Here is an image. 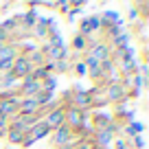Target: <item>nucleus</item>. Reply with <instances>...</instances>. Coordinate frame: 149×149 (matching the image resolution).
Returning <instances> with one entry per match:
<instances>
[{"label": "nucleus", "instance_id": "9", "mask_svg": "<svg viewBox=\"0 0 149 149\" xmlns=\"http://www.w3.org/2000/svg\"><path fill=\"white\" fill-rule=\"evenodd\" d=\"M99 20H101V31H103V29H107V26H112V24L123 22V20H121V13H118L116 9H105V11H101V13H99Z\"/></svg>", "mask_w": 149, "mask_h": 149}, {"label": "nucleus", "instance_id": "33", "mask_svg": "<svg viewBox=\"0 0 149 149\" xmlns=\"http://www.w3.org/2000/svg\"><path fill=\"white\" fill-rule=\"evenodd\" d=\"M9 42V37H7V33H5V29L0 26V44H7Z\"/></svg>", "mask_w": 149, "mask_h": 149}, {"label": "nucleus", "instance_id": "18", "mask_svg": "<svg viewBox=\"0 0 149 149\" xmlns=\"http://www.w3.org/2000/svg\"><path fill=\"white\" fill-rule=\"evenodd\" d=\"M86 72H88V68H86L84 59H79V61H72V66H70V74H72V77L81 79V77H86Z\"/></svg>", "mask_w": 149, "mask_h": 149}, {"label": "nucleus", "instance_id": "10", "mask_svg": "<svg viewBox=\"0 0 149 149\" xmlns=\"http://www.w3.org/2000/svg\"><path fill=\"white\" fill-rule=\"evenodd\" d=\"M145 134V123L143 121H132L130 125H123V132H121V136L123 138H132V136H143Z\"/></svg>", "mask_w": 149, "mask_h": 149}, {"label": "nucleus", "instance_id": "19", "mask_svg": "<svg viewBox=\"0 0 149 149\" xmlns=\"http://www.w3.org/2000/svg\"><path fill=\"white\" fill-rule=\"evenodd\" d=\"M40 88L46 90V92H55V90H57V74H48L46 79L40 84Z\"/></svg>", "mask_w": 149, "mask_h": 149}, {"label": "nucleus", "instance_id": "26", "mask_svg": "<svg viewBox=\"0 0 149 149\" xmlns=\"http://www.w3.org/2000/svg\"><path fill=\"white\" fill-rule=\"evenodd\" d=\"M55 11H57L59 15H64V18H66V15H68V11H70V2H68V0H59Z\"/></svg>", "mask_w": 149, "mask_h": 149}, {"label": "nucleus", "instance_id": "8", "mask_svg": "<svg viewBox=\"0 0 149 149\" xmlns=\"http://www.w3.org/2000/svg\"><path fill=\"white\" fill-rule=\"evenodd\" d=\"M66 46H68L70 53H74V55L84 57L86 51H88V46H90V40H86V37L79 35V33H72V37H70V42L66 44Z\"/></svg>", "mask_w": 149, "mask_h": 149}, {"label": "nucleus", "instance_id": "22", "mask_svg": "<svg viewBox=\"0 0 149 149\" xmlns=\"http://www.w3.org/2000/svg\"><path fill=\"white\" fill-rule=\"evenodd\" d=\"M130 149H147V143H145V136H132V138H125Z\"/></svg>", "mask_w": 149, "mask_h": 149}, {"label": "nucleus", "instance_id": "15", "mask_svg": "<svg viewBox=\"0 0 149 149\" xmlns=\"http://www.w3.org/2000/svg\"><path fill=\"white\" fill-rule=\"evenodd\" d=\"M18 55V48L13 44H2L0 46V61H13Z\"/></svg>", "mask_w": 149, "mask_h": 149}, {"label": "nucleus", "instance_id": "7", "mask_svg": "<svg viewBox=\"0 0 149 149\" xmlns=\"http://www.w3.org/2000/svg\"><path fill=\"white\" fill-rule=\"evenodd\" d=\"M33 72V66L29 64V59L24 55H15V59L11 61V74H13L18 81H22L24 77H29V74Z\"/></svg>", "mask_w": 149, "mask_h": 149}, {"label": "nucleus", "instance_id": "36", "mask_svg": "<svg viewBox=\"0 0 149 149\" xmlns=\"http://www.w3.org/2000/svg\"><path fill=\"white\" fill-rule=\"evenodd\" d=\"M5 134H7V130H0V140H5Z\"/></svg>", "mask_w": 149, "mask_h": 149}, {"label": "nucleus", "instance_id": "13", "mask_svg": "<svg viewBox=\"0 0 149 149\" xmlns=\"http://www.w3.org/2000/svg\"><path fill=\"white\" fill-rule=\"evenodd\" d=\"M22 138H24L22 132H18V130H9V127H7V134H5V143H7V147L18 149V147H20V143H22Z\"/></svg>", "mask_w": 149, "mask_h": 149}, {"label": "nucleus", "instance_id": "2", "mask_svg": "<svg viewBox=\"0 0 149 149\" xmlns=\"http://www.w3.org/2000/svg\"><path fill=\"white\" fill-rule=\"evenodd\" d=\"M103 92H105V99H107L110 105H114V103H130V99H127V90L123 88L118 81L107 84L105 88H103Z\"/></svg>", "mask_w": 149, "mask_h": 149}, {"label": "nucleus", "instance_id": "23", "mask_svg": "<svg viewBox=\"0 0 149 149\" xmlns=\"http://www.w3.org/2000/svg\"><path fill=\"white\" fill-rule=\"evenodd\" d=\"M46 44L51 48H59V46H66V40H64L61 33H57V35H48L46 37Z\"/></svg>", "mask_w": 149, "mask_h": 149}, {"label": "nucleus", "instance_id": "27", "mask_svg": "<svg viewBox=\"0 0 149 149\" xmlns=\"http://www.w3.org/2000/svg\"><path fill=\"white\" fill-rule=\"evenodd\" d=\"M112 149H130V145H127V140L123 136H116L112 140Z\"/></svg>", "mask_w": 149, "mask_h": 149}, {"label": "nucleus", "instance_id": "12", "mask_svg": "<svg viewBox=\"0 0 149 149\" xmlns=\"http://www.w3.org/2000/svg\"><path fill=\"white\" fill-rule=\"evenodd\" d=\"M48 134H51V130H48V127L44 125L42 121H40V123H35V125H33L31 130H29V136H31V138L35 140V143H37V140L48 138Z\"/></svg>", "mask_w": 149, "mask_h": 149}, {"label": "nucleus", "instance_id": "31", "mask_svg": "<svg viewBox=\"0 0 149 149\" xmlns=\"http://www.w3.org/2000/svg\"><path fill=\"white\" fill-rule=\"evenodd\" d=\"M77 149H97V147H94L92 140H79V143H77Z\"/></svg>", "mask_w": 149, "mask_h": 149}, {"label": "nucleus", "instance_id": "21", "mask_svg": "<svg viewBox=\"0 0 149 149\" xmlns=\"http://www.w3.org/2000/svg\"><path fill=\"white\" fill-rule=\"evenodd\" d=\"M48 74H51V72H48V70L44 68V66H37V68H33V72H31V79H33V81H37V84H42V81L46 79Z\"/></svg>", "mask_w": 149, "mask_h": 149}, {"label": "nucleus", "instance_id": "34", "mask_svg": "<svg viewBox=\"0 0 149 149\" xmlns=\"http://www.w3.org/2000/svg\"><path fill=\"white\" fill-rule=\"evenodd\" d=\"M7 125H9V118L0 114V130H7Z\"/></svg>", "mask_w": 149, "mask_h": 149}, {"label": "nucleus", "instance_id": "1", "mask_svg": "<svg viewBox=\"0 0 149 149\" xmlns=\"http://www.w3.org/2000/svg\"><path fill=\"white\" fill-rule=\"evenodd\" d=\"M101 31V20H99V13H90V15H84L77 24V31L79 35H84L86 40H97V33Z\"/></svg>", "mask_w": 149, "mask_h": 149}, {"label": "nucleus", "instance_id": "28", "mask_svg": "<svg viewBox=\"0 0 149 149\" xmlns=\"http://www.w3.org/2000/svg\"><path fill=\"white\" fill-rule=\"evenodd\" d=\"M127 20H130L132 24L138 22V11H136V7H134V5H130V9H127Z\"/></svg>", "mask_w": 149, "mask_h": 149}, {"label": "nucleus", "instance_id": "16", "mask_svg": "<svg viewBox=\"0 0 149 149\" xmlns=\"http://www.w3.org/2000/svg\"><path fill=\"white\" fill-rule=\"evenodd\" d=\"M0 114L7 118H13L15 114H18V105L11 101H0Z\"/></svg>", "mask_w": 149, "mask_h": 149}, {"label": "nucleus", "instance_id": "14", "mask_svg": "<svg viewBox=\"0 0 149 149\" xmlns=\"http://www.w3.org/2000/svg\"><path fill=\"white\" fill-rule=\"evenodd\" d=\"M130 40H132L130 31H123L121 35H116L112 42H107V46H110V51H112V48H123V46H127V44H132Z\"/></svg>", "mask_w": 149, "mask_h": 149}, {"label": "nucleus", "instance_id": "30", "mask_svg": "<svg viewBox=\"0 0 149 149\" xmlns=\"http://www.w3.org/2000/svg\"><path fill=\"white\" fill-rule=\"evenodd\" d=\"M145 26H147L145 22H134L132 24V33H134V35H140V33L145 31Z\"/></svg>", "mask_w": 149, "mask_h": 149}, {"label": "nucleus", "instance_id": "35", "mask_svg": "<svg viewBox=\"0 0 149 149\" xmlns=\"http://www.w3.org/2000/svg\"><path fill=\"white\" fill-rule=\"evenodd\" d=\"M44 9H57V2H51V0H46V2H42Z\"/></svg>", "mask_w": 149, "mask_h": 149}, {"label": "nucleus", "instance_id": "25", "mask_svg": "<svg viewBox=\"0 0 149 149\" xmlns=\"http://www.w3.org/2000/svg\"><path fill=\"white\" fill-rule=\"evenodd\" d=\"M0 26L5 29V33H7V37L11 35V33L15 31V20H13V15H9V18H5L2 22H0Z\"/></svg>", "mask_w": 149, "mask_h": 149}, {"label": "nucleus", "instance_id": "20", "mask_svg": "<svg viewBox=\"0 0 149 149\" xmlns=\"http://www.w3.org/2000/svg\"><path fill=\"white\" fill-rule=\"evenodd\" d=\"M134 7H136V11H138L140 22L147 24V20H149V2H134Z\"/></svg>", "mask_w": 149, "mask_h": 149}, {"label": "nucleus", "instance_id": "17", "mask_svg": "<svg viewBox=\"0 0 149 149\" xmlns=\"http://www.w3.org/2000/svg\"><path fill=\"white\" fill-rule=\"evenodd\" d=\"M86 7V2L84 0H74V2H70V11H68V15H66V22H74V18L79 15V11Z\"/></svg>", "mask_w": 149, "mask_h": 149}, {"label": "nucleus", "instance_id": "32", "mask_svg": "<svg viewBox=\"0 0 149 149\" xmlns=\"http://www.w3.org/2000/svg\"><path fill=\"white\" fill-rule=\"evenodd\" d=\"M138 74L147 77V74H149V66H147V64H138Z\"/></svg>", "mask_w": 149, "mask_h": 149}, {"label": "nucleus", "instance_id": "5", "mask_svg": "<svg viewBox=\"0 0 149 149\" xmlns=\"http://www.w3.org/2000/svg\"><path fill=\"white\" fill-rule=\"evenodd\" d=\"M110 123H112V114H110V110H92V112H90L88 125L92 127L94 132L105 130V127L110 125Z\"/></svg>", "mask_w": 149, "mask_h": 149}, {"label": "nucleus", "instance_id": "3", "mask_svg": "<svg viewBox=\"0 0 149 149\" xmlns=\"http://www.w3.org/2000/svg\"><path fill=\"white\" fill-rule=\"evenodd\" d=\"M70 90H72L70 105L77 107L79 112H90V99H88V94H86V88H84V86L74 81V84L70 86Z\"/></svg>", "mask_w": 149, "mask_h": 149}, {"label": "nucleus", "instance_id": "29", "mask_svg": "<svg viewBox=\"0 0 149 149\" xmlns=\"http://www.w3.org/2000/svg\"><path fill=\"white\" fill-rule=\"evenodd\" d=\"M33 145H35V140H33L31 136H29V132H26V134H24V138H22V143H20V147H22V149H31Z\"/></svg>", "mask_w": 149, "mask_h": 149}, {"label": "nucleus", "instance_id": "4", "mask_svg": "<svg viewBox=\"0 0 149 149\" xmlns=\"http://www.w3.org/2000/svg\"><path fill=\"white\" fill-rule=\"evenodd\" d=\"M42 123H44L51 132H55L57 127L66 125V112H64V107L57 105V107H53L51 112H46V114L42 116Z\"/></svg>", "mask_w": 149, "mask_h": 149}, {"label": "nucleus", "instance_id": "11", "mask_svg": "<svg viewBox=\"0 0 149 149\" xmlns=\"http://www.w3.org/2000/svg\"><path fill=\"white\" fill-rule=\"evenodd\" d=\"M37 103L33 101V99H20L18 103V114L20 116H33V114H37Z\"/></svg>", "mask_w": 149, "mask_h": 149}, {"label": "nucleus", "instance_id": "24", "mask_svg": "<svg viewBox=\"0 0 149 149\" xmlns=\"http://www.w3.org/2000/svg\"><path fill=\"white\" fill-rule=\"evenodd\" d=\"M70 61L68 59H59L55 61V74H70Z\"/></svg>", "mask_w": 149, "mask_h": 149}, {"label": "nucleus", "instance_id": "6", "mask_svg": "<svg viewBox=\"0 0 149 149\" xmlns=\"http://www.w3.org/2000/svg\"><path fill=\"white\" fill-rule=\"evenodd\" d=\"M70 138H72L70 127H68V125H61V127H57L55 132H51V134H48V145H51V149H61Z\"/></svg>", "mask_w": 149, "mask_h": 149}]
</instances>
